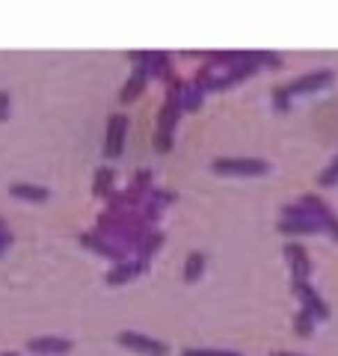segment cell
I'll use <instances>...</instances> for the list:
<instances>
[{
	"label": "cell",
	"mask_w": 338,
	"mask_h": 356,
	"mask_svg": "<svg viewBox=\"0 0 338 356\" xmlns=\"http://www.w3.org/2000/svg\"><path fill=\"white\" fill-rule=\"evenodd\" d=\"M122 341H131V348H140V350H145V353H163V348H154L152 341H145V339H140V336H122Z\"/></svg>",
	"instance_id": "3957f363"
},
{
	"label": "cell",
	"mask_w": 338,
	"mask_h": 356,
	"mask_svg": "<svg viewBox=\"0 0 338 356\" xmlns=\"http://www.w3.org/2000/svg\"><path fill=\"white\" fill-rule=\"evenodd\" d=\"M338 181V161L330 166V170H326L323 175H321V184H335Z\"/></svg>",
	"instance_id": "5b68a950"
},
{
	"label": "cell",
	"mask_w": 338,
	"mask_h": 356,
	"mask_svg": "<svg viewBox=\"0 0 338 356\" xmlns=\"http://www.w3.org/2000/svg\"><path fill=\"white\" fill-rule=\"evenodd\" d=\"M33 348H36V350H56V353H63V350H69V344H65V341H36Z\"/></svg>",
	"instance_id": "277c9868"
},
{
	"label": "cell",
	"mask_w": 338,
	"mask_h": 356,
	"mask_svg": "<svg viewBox=\"0 0 338 356\" xmlns=\"http://www.w3.org/2000/svg\"><path fill=\"white\" fill-rule=\"evenodd\" d=\"M199 261H202V255H193V259H190V267H187V280H196V270H199Z\"/></svg>",
	"instance_id": "8992f818"
},
{
	"label": "cell",
	"mask_w": 338,
	"mask_h": 356,
	"mask_svg": "<svg viewBox=\"0 0 338 356\" xmlns=\"http://www.w3.org/2000/svg\"><path fill=\"white\" fill-rule=\"evenodd\" d=\"M330 72H318V74H309V77H303V81H294V86H288L285 92H279V95H297V92H312V89H321L326 86V81H330Z\"/></svg>",
	"instance_id": "7a4b0ae2"
},
{
	"label": "cell",
	"mask_w": 338,
	"mask_h": 356,
	"mask_svg": "<svg viewBox=\"0 0 338 356\" xmlns=\"http://www.w3.org/2000/svg\"><path fill=\"white\" fill-rule=\"evenodd\" d=\"M267 170L270 166L255 158H223L214 163V172H225V175H261Z\"/></svg>",
	"instance_id": "6da1fadb"
}]
</instances>
